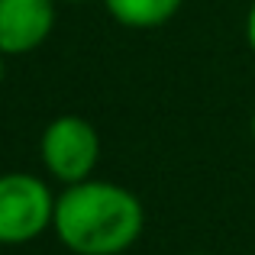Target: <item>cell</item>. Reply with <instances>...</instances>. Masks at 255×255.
I'll list each match as a JSON object with an SVG mask.
<instances>
[{
	"mask_svg": "<svg viewBox=\"0 0 255 255\" xmlns=\"http://www.w3.org/2000/svg\"><path fill=\"white\" fill-rule=\"evenodd\" d=\"M145 226L142 200L117 181L87 178L68 184L55 200L58 243L71 255H123Z\"/></svg>",
	"mask_w": 255,
	"mask_h": 255,
	"instance_id": "cell-1",
	"label": "cell"
},
{
	"mask_svg": "<svg viewBox=\"0 0 255 255\" xmlns=\"http://www.w3.org/2000/svg\"><path fill=\"white\" fill-rule=\"evenodd\" d=\"M39 158H42L49 178L58 184H81L94 174L100 158V136L84 117L65 113L55 117L42 129L39 139Z\"/></svg>",
	"mask_w": 255,
	"mask_h": 255,
	"instance_id": "cell-3",
	"label": "cell"
},
{
	"mask_svg": "<svg viewBox=\"0 0 255 255\" xmlns=\"http://www.w3.org/2000/svg\"><path fill=\"white\" fill-rule=\"evenodd\" d=\"M3 75H6V65H3V52H0V81H3Z\"/></svg>",
	"mask_w": 255,
	"mask_h": 255,
	"instance_id": "cell-7",
	"label": "cell"
},
{
	"mask_svg": "<svg viewBox=\"0 0 255 255\" xmlns=\"http://www.w3.org/2000/svg\"><path fill=\"white\" fill-rule=\"evenodd\" d=\"M246 42H249V49H252V55H255V0H252V6H249V16H246Z\"/></svg>",
	"mask_w": 255,
	"mask_h": 255,
	"instance_id": "cell-6",
	"label": "cell"
},
{
	"mask_svg": "<svg viewBox=\"0 0 255 255\" xmlns=\"http://www.w3.org/2000/svg\"><path fill=\"white\" fill-rule=\"evenodd\" d=\"M249 129H252V139H255V113H252V123H249Z\"/></svg>",
	"mask_w": 255,
	"mask_h": 255,
	"instance_id": "cell-8",
	"label": "cell"
},
{
	"mask_svg": "<svg viewBox=\"0 0 255 255\" xmlns=\"http://www.w3.org/2000/svg\"><path fill=\"white\" fill-rule=\"evenodd\" d=\"M62 3H87V0H62Z\"/></svg>",
	"mask_w": 255,
	"mask_h": 255,
	"instance_id": "cell-9",
	"label": "cell"
},
{
	"mask_svg": "<svg viewBox=\"0 0 255 255\" xmlns=\"http://www.w3.org/2000/svg\"><path fill=\"white\" fill-rule=\"evenodd\" d=\"M184 0H104L107 13L126 29H155L168 23Z\"/></svg>",
	"mask_w": 255,
	"mask_h": 255,
	"instance_id": "cell-5",
	"label": "cell"
},
{
	"mask_svg": "<svg viewBox=\"0 0 255 255\" xmlns=\"http://www.w3.org/2000/svg\"><path fill=\"white\" fill-rule=\"evenodd\" d=\"M55 200L58 194L36 174H0V246H26L52 230Z\"/></svg>",
	"mask_w": 255,
	"mask_h": 255,
	"instance_id": "cell-2",
	"label": "cell"
},
{
	"mask_svg": "<svg viewBox=\"0 0 255 255\" xmlns=\"http://www.w3.org/2000/svg\"><path fill=\"white\" fill-rule=\"evenodd\" d=\"M55 29V0H0V52L26 55Z\"/></svg>",
	"mask_w": 255,
	"mask_h": 255,
	"instance_id": "cell-4",
	"label": "cell"
}]
</instances>
